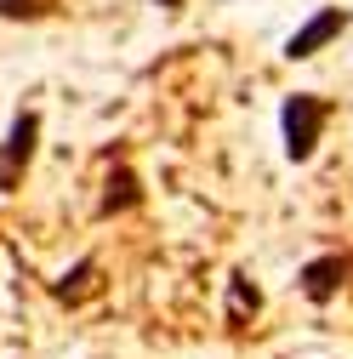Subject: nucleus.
Here are the masks:
<instances>
[{"instance_id": "1", "label": "nucleus", "mask_w": 353, "mask_h": 359, "mask_svg": "<svg viewBox=\"0 0 353 359\" xmlns=\"http://www.w3.org/2000/svg\"><path fill=\"white\" fill-rule=\"evenodd\" d=\"M325 97L319 92H291L279 103V137H285V160L291 165H307L319 149V131H325Z\"/></svg>"}, {"instance_id": "2", "label": "nucleus", "mask_w": 353, "mask_h": 359, "mask_svg": "<svg viewBox=\"0 0 353 359\" xmlns=\"http://www.w3.org/2000/svg\"><path fill=\"white\" fill-rule=\"evenodd\" d=\"M34 149H40V114L18 109V120L6 126V143H0V194H12L23 183V171L34 165Z\"/></svg>"}, {"instance_id": "3", "label": "nucleus", "mask_w": 353, "mask_h": 359, "mask_svg": "<svg viewBox=\"0 0 353 359\" xmlns=\"http://www.w3.org/2000/svg\"><path fill=\"white\" fill-rule=\"evenodd\" d=\"M347 280H353V257H347V251H319V257H307V262H302V274H296L302 297L314 302V308L336 302Z\"/></svg>"}, {"instance_id": "4", "label": "nucleus", "mask_w": 353, "mask_h": 359, "mask_svg": "<svg viewBox=\"0 0 353 359\" xmlns=\"http://www.w3.org/2000/svg\"><path fill=\"white\" fill-rule=\"evenodd\" d=\"M342 29H347V12H342V6H325V12H314V18H307V23H302V29L285 40V57H291V63H302V57L325 52V46H331V40H336Z\"/></svg>"}, {"instance_id": "5", "label": "nucleus", "mask_w": 353, "mask_h": 359, "mask_svg": "<svg viewBox=\"0 0 353 359\" xmlns=\"http://www.w3.org/2000/svg\"><path fill=\"white\" fill-rule=\"evenodd\" d=\"M143 205V177L131 171L125 160L103 177V200H97V217H125V211H137Z\"/></svg>"}, {"instance_id": "6", "label": "nucleus", "mask_w": 353, "mask_h": 359, "mask_svg": "<svg viewBox=\"0 0 353 359\" xmlns=\"http://www.w3.org/2000/svg\"><path fill=\"white\" fill-rule=\"evenodd\" d=\"M256 313H262V291H256V280H251V274H228V325L245 331Z\"/></svg>"}, {"instance_id": "7", "label": "nucleus", "mask_w": 353, "mask_h": 359, "mask_svg": "<svg viewBox=\"0 0 353 359\" xmlns=\"http://www.w3.org/2000/svg\"><path fill=\"white\" fill-rule=\"evenodd\" d=\"M92 291H97V257H80L69 274L52 285V297H57V302H85Z\"/></svg>"}, {"instance_id": "8", "label": "nucleus", "mask_w": 353, "mask_h": 359, "mask_svg": "<svg viewBox=\"0 0 353 359\" xmlns=\"http://www.w3.org/2000/svg\"><path fill=\"white\" fill-rule=\"evenodd\" d=\"M46 12H52V0H0V18L6 23H34Z\"/></svg>"}, {"instance_id": "9", "label": "nucleus", "mask_w": 353, "mask_h": 359, "mask_svg": "<svg viewBox=\"0 0 353 359\" xmlns=\"http://www.w3.org/2000/svg\"><path fill=\"white\" fill-rule=\"evenodd\" d=\"M160 6H165V12H183V0H160Z\"/></svg>"}]
</instances>
